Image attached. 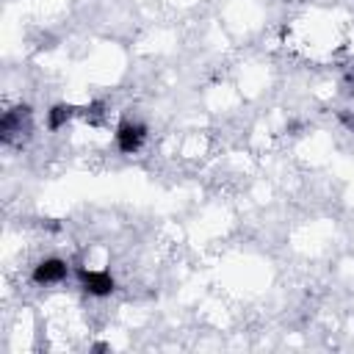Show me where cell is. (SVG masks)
Instances as JSON below:
<instances>
[{
    "label": "cell",
    "instance_id": "obj_1",
    "mask_svg": "<svg viewBox=\"0 0 354 354\" xmlns=\"http://www.w3.org/2000/svg\"><path fill=\"white\" fill-rule=\"evenodd\" d=\"M113 138H116L119 152L133 155V152L141 149V144H144V138H147V124H141V122H136V119H122V122L116 124Z\"/></svg>",
    "mask_w": 354,
    "mask_h": 354
},
{
    "label": "cell",
    "instance_id": "obj_2",
    "mask_svg": "<svg viewBox=\"0 0 354 354\" xmlns=\"http://www.w3.org/2000/svg\"><path fill=\"white\" fill-rule=\"evenodd\" d=\"M30 130V105H17L3 113L0 119V138L11 144L17 136H25Z\"/></svg>",
    "mask_w": 354,
    "mask_h": 354
},
{
    "label": "cell",
    "instance_id": "obj_3",
    "mask_svg": "<svg viewBox=\"0 0 354 354\" xmlns=\"http://www.w3.org/2000/svg\"><path fill=\"white\" fill-rule=\"evenodd\" d=\"M77 282L88 296H111L116 290V279L111 277V271H91V268H77Z\"/></svg>",
    "mask_w": 354,
    "mask_h": 354
},
{
    "label": "cell",
    "instance_id": "obj_4",
    "mask_svg": "<svg viewBox=\"0 0 354 354\" xmlns=\"http://www.w3.org/2000/svg\"><path fill=\"white\" fill-rule=\"evenodd\" d=\"M30 277H33L36 285H55V282H64L69 277V266L61 257H44V260L36 263Z\"/></svg>",
    "mask_w": 354,
    "mask_h": 354
},
{
    "label": "cell",
    "instance_id": "obj_5",
    "mask_svg": "<svg viewBox=\"0 0 354 354\" xmlns=\"http://www.w3.org/2000/svg\"><path fill=\"white\" fill-rule=\"evenodd\" d=\"M75 113H77L75 105H69V102H55V105L47 111V127H50V130H61Z\"/></svg>",
    "mask_w": 354,
    "mask_h": 354
},
{
    "label": "cell",
    "instance_id": "obj_6",
    "mask_svg": "<svg viewBox=\"0 0 354 354\" xmlns=\"http://www.w3.org/2000/svg\"><path fill=\"white\" fill-rule=\"evenodd\" d=\"M83 116H86L88 122H94V124H97V122L105 116V102H102V100H94V102H88V105L83 108Z\"/></svg>",
    "mask_w": 354,
    "mask_h": 354
},
{
    "label": "cell",
    "instance_id": "obj_7",
    "mask_svg": "<svg viewBox=\"0 0 354 354\" xmlns=\"http://www.w3.org/2000/svg\"><path fill=\"white\" fill-rule=\"evenodd\" d=\"M337 116H340V122H343V124H346V127H348V130H351V133H354V116H351V113H348V111H340V113H337Z\"/></svg>",
    "mask_w": 354,
    "mask_h": 354
},
{
    "label": "cell",
    "instance_id": "obj_8",
    "mask_svg": "<svg viewBox=\"0 0 354 354\" xmlns=\"http://www.w3.org/2000/svg\"><path fill=\"white\" fill-rule=\"evenodd\" d=\"M346 86H348V91H354V64L346 66Z\"/></svg>",
    "mask_w": 354,
    "mask_h": 354
},
{
    "label": "cell",
    "instance_id": "obj_9",
    "mask_svg": "<svg viewBox=\"0 0 354 354\" xmlns=\"http://www.w3.org/2000/svg\"><path fill=\"white\" fill-rule=\"evenodd\" d=\"M91 351H108V343H94Z\"/></svg>",
    "mask_w": 354,
    "mask_h": 354
}]
</instances>
